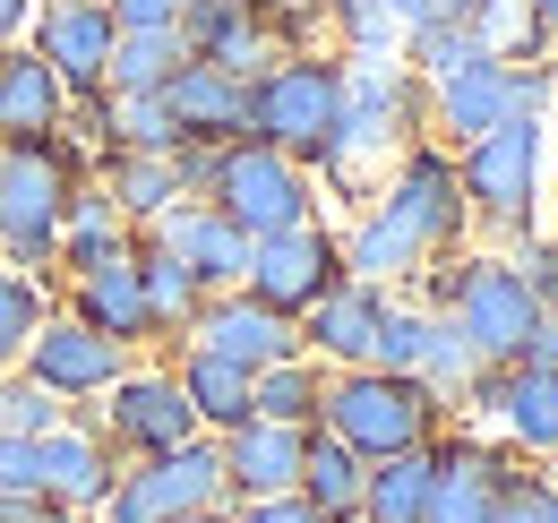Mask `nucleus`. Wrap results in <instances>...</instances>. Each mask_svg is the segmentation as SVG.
<instances>
[{
  "instance_id": "obj_1",
  "label": "nucleus",
  "mask_w": 558,
  "mask_h": 523,
  "mask_svg": "<svg viewBox=\"0 0 558 523\" xmlns=\"http://www.w3.org/2000/svg\"><path fill=\"white\" fill-rule=\"evenodd\" d=\"M464 223H473V206H464V181H456V155L413 146V155L396 163V181L369 197V215L336 241V258H344V275H361V283H396V275H413V266L447 258V250L464 241Z\"/></svg>"
},
{
  "instance_id": "obj_2",
  "label": "nucleus",
  "mask_w": 558,
  "mask_h": 523,
  "mask_svg": "<svg viewBox=\"0 0 558 523\" xmlns=\"http://www.w3.org/2000/svg\"><path fill=\"white\" fill-rule=\"evenodd\" d=\"M429 421H438V394L421 378H387V369H336L327 394H318V421L336 447H352L361 463H387V455H413L429 447Z\"/></svg>"
},
{
  "instance_id": "obj_3",
  "label": "nucleus",
  "mask_w": 558,
  "mask_h": 523,
  "mask_svg": "<svg viewBox=\"0 0 558 523\" xmlns=\"http://www.w3.org/2000/svg\"><path fill=\"white\" fill-rule=\"evenodd\" d=\"M344 121V61L327 52H283L276 69L250 77V137L276 146L292 163H318L327 137Z\"/></svg>"
},
{
  "instance_id": "obj_4",
  "label": "nucleus",
  "mask_w": 558,
  "mask_h": 523,
  "mask_svg": "<svg viewBox=\"0 0 558 523\" xmlns=\"http://www.w3.org/2000/svg\"><path fill=\"white\" fill-rule=\"evenodd\" d=\"M421 121H429V86H421L413 69H344V121H336V137H327V155H318V172L327 181H361L387 146H421Z\"/></svg>"
},
{
  "instance_id": "obj_5",
  "label": "nucleus",
  "mask_w": 558,
  "mask_h": 523,
  "mask_svg": "<svg viewBox=\"0 0 558 523\" xmlns=\"http://www.w3.org/2000/svg\"><path fill=\"white\" fill-rule=\"evenodd\" d=\"M77 172L52 137H0V250L17 275H44L61 258V206Z\"/></svg>"
},
{
  "instance_id": "obj_6",
  "label": "nucleus",
  "mask_w": 558,
  "mask_h": 523,
  "mask_svg": "<svg viewBox=\"0 0 558 523\" xmlns=\"http://www.w3.org/2000/svg\"><path fill=\"white\" fill-rule=\"evenodd\" d=\"M464 181V206L482 215L489 232H524L533 241V215H542V121L507 112L498 130H482L456 163Z\"/></svg>"
},
{
  "instance_id": "obj_7",
  "label": "nucleus",
  "mask_w": 558,
  "mask_h": 523,
  "mask_svg": "<svg viewBox=\"0 0 558 523\" xmlns=\"http://www.w3.org/2000/svg\"><path fill=\"white\" fill-rule=\"evenodd\" d=\"M207 206L232 215L250 241H276V232H292V223H310V163H292V155L258 146V137H232V146L215 155Z\"/></svg>"
},
{
  "instance_id": "obj_8",
  "label": "nucleus",
  "mask_w": 558,
  "mask_h": 523,
  "mask_svg": "<svg viewBox=\"0 0 558 523\" xmlns=\"http://www.w3.org/2000/svg\"><path fill=\"white\" fill-rule=\"evenodd\" d=\"M181 515H232V481H223L215 438L146 455V472H121L112 498H104V523H181Z\"/></svg>"
},
{
  "instance_id": "obj_9",
  "label": "nucleus",
  "mask_w": 558,
  "mask_h": 523,
  "mask_svg": "<svg viewBox=\"0 0 558 523\" xmlns=\"http://www.w3.org/2000/svg\"><path fill=\"white\" fill-rule=\"evenodd\" d=\"M447 318L482 352V369H507V361L524 352V335L542 327V301H533V283L507 258H464L447 275Z\"/></svg>"
},
{
  "instance_id": "obj_10",
  "label": "nucleus",
  "mask_w": 558,
  "mask_h": 523,
  "mask_svg": "<svg viewBox=\"0 0 558 523\" xmlns=\"http://www.w3.org/2000/svg\"><path fill=\"white\" fill-rule=\"evenodd\" d=\"M327 283H344V258H336V232H327V223H292V232H276V241H250L241 292H250L258 309L301 318Z\"/></svg>"
},
{
  "instance_id": "obj_11",
  "label": "nucleus",
  "mask_w": 558,
  "mask_h": 523,
  "mask_svg": "<svg viewBox=\"0 0 558 523\" xmlns=\"http://www.w3.org/2000/svg\"><path fill=\"white\" fill-rule=\"evenodd\" d=\"M104 394H112V403H104V421H95V438H104V447H130V455H172V447L207 438V429H198V412H190V394H181V378L121 369Z\"/></svg>"
},
{
  "instance_id": "obj_12",
  "label": "nucleus",
  "mask_w": 558,
  "mask_h": 523,
  "mask_svg": "<svg viewBox=\"0 0 558 523\" xmlns=\"http://www.w3.org/2000/svg\"><path fill=\"white\" fill-rule=\"evenodd\" d=\"M181 44H190V61H207L250 86L258 69L283 61V17L258 9V0H190L181 9Z\"/></svg>"
},
{
  "instance_id": "obj_13",
  "label": "nucleus",
  "mask_w": 558,
  "mask_h": 523,
  "mask_svg": "<svg viewBox=\"0 0 558 523\" xmlns=\"http://www.w3.org/2000/svg\"><path fill=\"white\" fill-rule=\"evenodd\" d=\"M112 9L104 0H52L44 17H35V61L61 77V95L70 104H95L104 95V77H112Z\"/></svg>"
},
{
  "instance_id": "obj_14",
  "label": "nucleus",
  "mask_w": 558,
  "mask_h": 523,
  "mask_svg": "<svg viewBox=\"0 0 558 523\" xmlns=\"http://www.w3.org/2000/svg\"><path fill=\"white\" fill-rule=\"evenodd\" d=\"M17 369H26L44 394H61V403H86V394H104L121 369H130V343H112V335L77 327V318H44Z\"/></svg>"
},
{
  "instance_id": "obj_15",
  "label": "nucleus",
  "mask_w": 558,
  "mask_h": 523,
  "mask_svg": "<svg viewBox=\"0 0 558 523\" xmlns=\"http://www.w3.org/2000/svg\"><path fill=\"white\" fill-rule=\"evenodd\" d=\"M190 352H215V361H241V369H276L292 352H310L301 343V318H276V309H258L250 292H215L198 301V318H190Z\"/></svg>"
},
{
  "instance_id": "obj_16",
  "label": "nucleus",
  "mask_w": 558,
  "mask_h": 523,
  "mask_svg": "<svg viewBox=\"0 0 558 523\" xmlns=\"http://www.w3.org/2000/svg\"><path fill=\"white\" fill-rule=\"evenodd\" d=\"M387 309H396V292L387 283H327L310 309H301V343H318V361H336V369H369L378 361V335H387Z\"/></svg>"
},
{
  "instance_id": "obj_17",
  "label": "nucleus",
  "mask_w": 558,
  "mask_h": 523,
  "mask_svg": "<svg viewBox=\"0 0 558 523\" xmlns=\"http://www.w3.org/2000/svg\"><path fill=\"white\" fill-rule=\"evenodd\" d=\"M155 95H163L172 146H232V137H250V86L207 61H181Z\"/></svg>"
},
{
  "instance_id": "obj_18",
  "label": "nucleus",
  "mask_w": 558,
  "mask_h": 523,
  "mask_svg": "<svg viewBox=\"0 0 558 523\" xmlns=\"http://www.w3.org/2000/svg\"><path fill=\"white\" fill-rule=\"evenodd\" d=\"M155 241L198 275V292H241V275H250V232H241L232 215H215L207 197L163 206V215H155Z\"/></svg>"
},
{
  "instance_id": "obj_19",
  "label": "nucleus",
  "mask_w": 558,
  "mask_h": 523,
  "mask_svg": "<svg viewBox=\"0 0 558 523\" xmlns=\"http://www.w3.org/2000/svg\"><path fill=\"white\" fill-rule=\"evenodd\" d=\"M77 327L112 335V343L155 335V309H146V283H138V241H112L77 266Z\"/></svg>"
},
{
  "instance_id": "obj_20",
  "label": "nucleus",
  "mask_w": 558,
  "mask_h": 523,
  "mask_svg": "<svg viewBox=\"0 0 558 523\" xmlns=\"http://www.w3.org/2000/svg\"><path fill=\"white\" fill-rule=\"evenodd\" d=\"M112 481H121V472H112V447H104L95 429H70V421H61V429L35 438V498H44V507L95 515V507L112 498Z\"/></svg>"
},
{
  "instance_id": "obj_21",
  "label": "nucleus",
  "mask_w": 558,
  "mask_h": 523,
  "mask_svg": "<svg viewBox=\"0 0 558 523\" xmlns=\"http://www.w3.org/2000/svg\"><path fill=\"white\" fill-rule=\"evenodd\" d=\"M515 463L489 455V447H429V515L421 523H498V498H507Z\"/></svg>"
},
{
  "instance_id": "obj_22",
  "label": "nucleus",
  "mask_w": 558,
  "mask_h": 523,
  "mask_svg": "<svg viewBox=\"0 0 558 523\" xmlns=\"http://www.w3.org/2000/svg\"><path fill=\"white\" fill-rule=\"evenodd\" d=\"M215 447H223V481H232V507H241V498H283V489H301V447H310V429L241 421V429L215 438Z\"/></svg>"
},
{
  "instance_id": "obj_23",
  "label": "nucleus",
  "mask_w": 558,
  "mask_h": 523,
  "mask_svg": "<svg viewBox=\"0 0 558 523\" xmlns=\"http://www.w3.org/2000/svg\"><path fill=\"white\" fill-rule=\"evenodd\" d=\"M421 86H429V130H447L456 146H473L482 130L507 121V61L498 52L447 69V77H421Z\"/></svg>"
},
{
  "instance_id": "obj_24",
  "label": "nucleus",
  "mask_w": 558,
  "mask_h": 523,
  "mask_svg": "<svg viewBox=\"0 0 558 523\" xmlns=\"http://www.w3.org/2000/svg\"><path fill=\"white\" fill-rule=\"evenodd\" d=\"M482 403L498 412V429L524 447V455H558V369H524L507 361L482 387Z\"/></svg>"
},
{
  "instance_id": "obj_25",
  "label": "nucleus",
  "mask_w": 558,
  "mask_h": 523,
  "mask_svg": "<svg viewBox=\"0 0 558 523\" xmlns=\"http://www.w3.org/2000/svg\"><path fill=\"white\" fill-rule=\"evenodd\" d=\"M61 112H70V95H61L52 69L35 61V44H26V52L0 44V137H52Z\"/></svg>"
},
{
  "instance_id": "obj_26",
  "label": "nucleus",
  "mask_w": 558,
  "mask_h": 523,
  "mask_svg": "<svg viewBox=\"0 0 558 523\" xmlns=\"http://www.w3.org/2000/svg\"><path fill=\"white\" fill-rule=\"evenodd\" d=\"M250 378H258V369L215 361V352H190V361H181V394H190V412H198V429H207V438H232L241 421H258Z\"/></svg>"
},
{
  "instance_id": "obj_27",
  "label": "nucleus",
  "mask_w": 558,
  "mask_h": 523,
  "mask_svg": "<svg viewBox=\"0 0 558 523\" xmlns=\"http://www.w3.org/2000/svg\"><path fill=\"white\" fill-rule=\"evenodd\" d=\"M361 481H369V463L352 455V447H336L327 429H310V447H301V498L327 523H352L361 515Z\"/></svg>"
},
{
  "instance_id": "obj_28",
  "label": "nucleus",
  "mask_w": 558,
  "mask_h": 523,
  "mask_svg": "<svg viewBox=\"0 0 558 523\" xmlns=\"http://www.w3.org/2000/svg\"><path fill=\"white\" fill-rule=\"evenodd\" d=\"M181 61H190L181 26H121V35H112V77H104V95H155Z\"/></svg>"
},
{
  "instance_id": "obj_29",
  "label": "nucleus",
  "mask_w": 558,
  "mask_h": 523,
  "mask_svg": "<svg viewBox=\"0 0 558 523\" xmlns=\"http://www.w3.org/2000/svg\"><path fill=\"white\" fill-rule=\"evenodd\" d=\"M421 515H429V447L369 463V481H361V515H352V523H421Z\"/></svg>"
},
{
  "instance_id": "obj_30",
  "label": "nucleus",
  "mask_w": 558,
  "mask_h": 523,
  "mask_svg": "<svg viewBox=\"0 0 558 523\" xmlns=\"http://www.w3.org/2000/svg\"><path fill=\"white\" fill-rule=\"evenodd\" d=\"M413 378H421L429 394H438V403H447V394H482V387H489L482 352L464 343V327H456L447 309H438V318H429V335H421V361H413Z\"/></svg>"
},
{
  "instance_id": "obj_31",
  "label": "nucleus",
  "mask_w": 558,
  "mask_h": 523,
  "mask_svg": "<svg viewBox=\"0 0 558 523\" xmlns=\"http://www.w3.org/2000/svg\"><path fill=\"white\" fill-rule=\"evenodd\" d=\"M318 394H327V378L310 369V352H292V361H276V369L250 378L258 421H283V429H310V421H318Z\"/></svg>"
},
{
  "instance_id": "obj_32",
  "label": "nucleus",
  "mask_w": 558,
  "mask_h": 523,
  "mask_svg": "<svg viewBox=\"0 0 558 523\" xmlns=\"http://www.w3.org/2000/svg\"><path fill=\"white\" fill-rule=\"evenodd\" d=\"M138 283H146V309H155V335H181L190 318H198V301H207L198 275L172 258L163 241H146V250H138Z\"/></svg>"
},
{
  "instance_id": "obj_33",
  "label": "nucleus",
  "mask_w": 558,
  "mask_h": 523,
  "mask_svg": "<svg viewBox=\"0 0 558 523\" xmlns=\"http://www.w3.org/2000/svg\"><path fill=\"white\" fill-rule=\"evenodd\" d=\"M112 206L121 215H138V223H155L163 206H181V172H172V155H112Z\"/></svg>"
},
{
  "instance_id": "obj_34",
  "label": "nucleus",
  "mask_w": 558,
  "mask_h": 523,
  "mask_svg": "<svg viewBox=\"0 0 558 523\" xmlns=\"http://www.w3.org/2000/svg\"><path fill=\"white\" fill-rule=\"evenodd\" d=\"M35 327H44V292H35V275L0 266V369H17V361H26Z\"/></svg>"
},
{
  "instance_id": "obj_35",
  "label": "nucleus",
  "mask_w": 558,
  "mask_h": 523,
  "mask_svg": "<svg viewBox=\"0 0 558 523\" xmlns=\"http://www.w3.org/2000/svg\"><path fill=\"white\" fill-rule=\"evenodd\" d=\"M61 412H70V403L44 394L35 378H9V387H0V429H9V438H44V429H61Z\"/></svg>"
},
{
  "instance_id": "obj_36",
  "label": "nucleus",
  "mask_w": 558,
  "mask_h": 523,
  "mask_svg": "<svg viewBox=\"0 0 558 523\" xmlns=\"http://www.w3.org/2000/svg\"><path fill=\"white\" fill-rule=\"evenodd\" d=\"M336 17L352 26V52H361V61H387V44L404 35V26H396L378 0H336Z\"/></svg>"
},
{
  "instance_id": "obj_37",
  "label": "nucleus",
  "mask_w": 558,
  "mask_h": 523,
  "mask_svg": "<svg viewBox=\"0 0 558 523\" xmlns=\"http://www.w3.org/2000/svg\"><path fill=\"white\" fill-rule=\"evenodd\" d=\"M404 35H429V26H464L473 17V0H378Z\"/></svg>"
},
{
  "instance_id": "obj_38",
  "label": "nucleus",
  "mask_w": 558,
  "mask_h": 523,
  "mask_svg": "<svg viewBox=\"0 0 558 523\" xmlns=\"http://www.w3.org/2000/svg\"><path fill=\"white\" fill-rule=\"evenodd\" d=\"M524 283H533V301H542V318H558V250L550 241H524V258H507Z\"/></svg>"
},
{
  "instance_id": "obj_39",
  "label": "nucleus",
  "mask_w": 558,
  "mask_h": 523,
  "mask_svg": "<svg viewBox=\"0 0 558 523\" xmlns=\"http://www.w3.org/2000/svg\"><path fill=\"white\" fill-rule=\"evenodd\" d=\"M232 523H327V515H318L301 489H283V498H241V507H232Z\"/></svg>"
},
{
  "instance_id": "obj_40",
  "label": "nucleus",
  "mask_w": 558,
  "mask_h": 523,
  "mask_svg": "<svg viewBox=\"0 0 558 523\" xmlns=\"http://www.w3.org/2000/svg\"><path fill=\"white\" fill-rule=\"evenodd\" d=\"M0 498H35V438L0 429Z\"/></svg>"
},
{
  "instance_id": "obj_41",
  "label": "nucleus",
  "mask_w": 558,
  "mask_h": 523,
  "mask_svg": "<svg viewBox=\"0 0 558 523\" xmlns=\"http://www.w3.org/2000/svg\"><path fill=\"white\" fill-rule=\"evenodd\" d=\"M104 9H112V26H181L190 0H104Z\"/></svg>"
},
{
  "instance_id": "obj_42",
  "label": "nucleus",
  "mask_w": 558,
  "mask_h": 523,
  "mask_svg": "<svg viewBox=\"0 0 558 523\" xmlns=\"http://www.w3.org/2000/svg\"><path fill=\"white\" fill-rule=\"evenodd\" d=\"M0 523H86L70 507H44V498H0Z\"/></svg>"
},
{
  "instance_id": "obj_43",
  "label": "nucleus",
  "mask_w": 558,
  "mask_h": 523,
  "mask_svg": "<svg viewBox=\"0 0 558 523\" xmlns=\"http://www.w3.org/2000/svg\"><path fill=\"white\" fill-rule=\"evenodd\" d=\"M35 26V0H0V44H17Z\"/></svg>"
},
{
  "instance_id": "obj_44",
  "label": "nucleus",
  "mask_w": 558,
  "mask_h": 523,
  "mask_svg": "<svg viewBox=\"0 0 558 523\" xmlns=\"http://www.w3.org/2000/svg\"><path fill=\"white\" fill-rule=\"evenodd\" d=\"M524 17H533V35H542V44H558V0H524Z\"/></svg>"
},
{
  "instance_id": "obj_45",
  "label": "nucleus",
  "mask_w": 558,
  "mask_h": 523,
  "mask_svg": "<svg viewBox=\"0 0 558 523\" xmlns=\"http://www.w3.org/2000/svg\"><path fill=\"white\" fill-rule=\"evenodd\" d=\"M542 163H558V104L542 112Z\"/></svg>"
},
{
  "instance_id": "obj_46",
  "label": "nucleus",
  "mask_w": 558,
  "mask_h": 523,
  "mask_svg": "<svg viewBox=\"0 0 558 523\" xmlns=\"http://www.w3.org/2000/svg\"><path fill=\"white\" fill-rule=\"evenodd\" d=\"M542 489H550V523H558V481H542Z\"/></svg>"
},
{
  "instance_id": "obj_47",
  "label": "nucleus",
  "mask_w": 558,
  "mask_h": 523,
  "mask_svg": "<svg viewBox=\"0 0 558 523\" xmlns=\"http://www.w3.org/2000/svg\"><path fill=\"white\" fill-rule=\"evenodd\" d=\"M181 523H232V515H181Z\"/></svg>"
}]
</instances>
